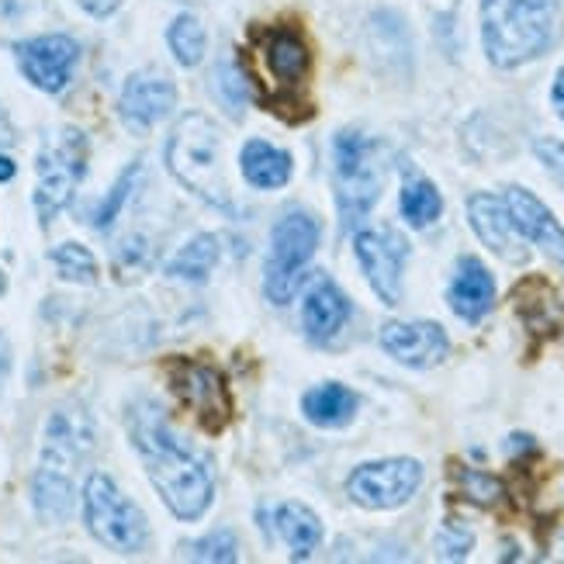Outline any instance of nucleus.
Segmentation results:
<instances>
[{"instance_id":"37","label":"nucleus","mask_w":564,"mask_h":564,"mask_svg":"<svg viewBox=\"0 0 564 564\" xmlns=\"http://www.w3.org/2000/svg\"><path fill=\"white\" fill-rule=\"evenodd\" d=\"M14 174H18L14 160H11V156H4V153H0V184H4V181H11Z\"/></svg>"},{"instance_id":"20","label":"nucleus","mask_w":564,"mask_h":564,"mask_svg":"<svg viewBox=\"0 0 564 564\" xmlns=\"http://www.w3.org/2000/svg\"><path fill=\"white\" fill-rule=\"evenodd\" d=\"M239 170H242V177H247V184H253L260 191H278L291 181L294 163L284 150H278V145L263 142V139H250L239 153Z\"/></svg>"},{"instance_id":"26","label":"nucleus","mask_w":564,"mask_h":564,"mask_svg":"<svg viewBox=\"0 0 564 564\" xmlns=\"http://www.w3.org/2000/svg\"><path fill=\"white\" fill-rule=\"evenodd\" d=\"M517 305H520L523 323L533 333H557V326H564V305L557 302V294L544 281H541V299H536V305L520 291H517Z\"/></svg>"},{"instance_id":"27","label":"nucleus","mask_w":564,"mask_h":564,"mask_svg":"<svg viewBox=\"0 0 564 564\" xmlns=\"http://www.w3.org/2000/svg\"><path fill=\"white\" fill-rule=\"evenodd\" d=\"M53 263H56L59 278H66L73 284H94L97 281V260L90 257L87 247H80V242H63V247H56Z\"/></svg>"},{"instance_id":"21","label":"nucleus","mask_w":564,"mask_h":564,"mask_svg":"<svg viewBox=\"0 0 564 564\" xmlns=\"http://www.w3.org/2000/svg\"><path fill=\"white\" fill-rule=\"evenodd\" d=\"M302 412L312 426H323V430H339L354 420L357 412V395L347 388V384H318L312 388L308 395L302 399Z\"/></svg>"},{"instance_id":"19","label":"nucleus","mask_w":564,"mask_h":564,"mask_svg":"<svg viewBox=\"0 0 564 564\" xmlns=\"http://www.w3.org/2000/svg\"><path fill=\"white\" fill-rule=\"evenodd\" d=\"M263 63H267V73H271L281 87H299L308 77L312 53L299 32L274 29L263 39Z\"/></svg>"},{"instance_id":"1","label":"nucleus","mask_w":564,"mask_h":564,"mask_svg":"<svg viewBox=\"0 0 564 564\" xmlns=\"http://www.w3.org/2000/svg\"><path fill=\"white\" fill-rule=\"evenodd\" d=\"M129 433L145 464V475L156 485L166 509L184 523L202 520L215 499V478H212L208 460L198 451H191L184 440L170 430L163 412L150 402H139L129 412Z\"/></svg>"},{"instance_id":"11","label":"nucleus","mask_w":564,"mask_h":564,"mask_svg":"<svg viewBox=\"0 0 564 564\" xmlns=\"http://www.w3.org/2000/svg\"><path fill=\"white\" fill-rule=\"evenodd\" d=\"M354 253L367 274V284L378 294L384 305L402 302V271L409 260V239L391 229V226H375L360 229L354 236Z\"/></svg>"},{"instance_id":"6","label":"nucleus","mask_w":564,"mask_h":564,"mask_svg":"<svg viewBox=\"0 0 564 564\" xmlns=\"http://www.w3.org/2000/svg\"><path fill=\"white\" fill-rule=\"evenodd\" d=\"M84 520L94 541L118 554H139L150 541V523L142 509L121 496L118 485L101 471H94L84 485Z\"/></svg>"},{"instance_id":"5","label":"nucleus","mask_w":564,"mask_h":564,"mask_svg":"<svg viewBox=\"0 0 564 564\" xmlns=\"http://www.w3.org/2000/svg\"><path fill=\"white\" fill-rule=\"evenodd\" d=\"M333 187L343 226L354 229L381 198L378 145L360 132H339L333 139Z\"/></svg>"},{"instance_id":"30","label":"nucleus","mask_w":564,"mask_h":564,"mask_svg":"<svg viewBox=\"0 0 564 564\" xmlns=\"http://www.w3.org/2000/svg\"><path fill=\"white\" fill-rule=\"evenodd\" d=\"M215 94L223 97V105H226L229 111H242V105L250 101V84H247V77L239 73V66H232V63H218V69H215Z\"/></svg>"},{"instance_id":"28","label":"nucleus","mask_w":564,"mask_h":564,"mask_svg":"<svg viewBox=\"0 0 564 564\" xmlns=\"http://www.w3.org/2000/svg\"><path fill=\"white\" fill-rule=\"evenodd\" d=\"M139 174H142V166L139 163H132L126 174L118 177V184L111 187V194L108 198L97 205V212H94V226L97 229H108L115 218H118V212H121V205L129 202V194H132V187H135V181H139Z\"/></svg>"},{"instance_id":"32","label":"nucleus","mask_w":564,"mask_h":564,"mask_svg":"<svg viewBox=\"0 0 564 564\" xmlns=\"http://www.w3.org/2000/svg\"><path fill=\"white\" fill-rule=\"evenodd\" d=\"M471 547H475V533L464 527V523L447 520L444 527H440V533H436V551H440V557L460 561V557L471 554Z\"/></svg>"},{"instance_id":"9","label":"nucleus","mask_w":564,"mask_h":564,"mask_svg":"<svg viewBox=\"0 0 564 564\" xmlns=\"http://www.w3.org/2000/svg\"><path fill=\"white\" fill-rule=\"evenodd\" d=\"M423 485V464L412 457H391V460H371L347 478V496L371 512L399 509L405 506Z\"/></svg>"},{"instance_id":"13","label":"nucleus","mask_w":564,"mask_h":564,"mask_svg":"<svg viewBox=\"0 0 564 564\" xmlns=\"http://www.w3.org/2000/svg\"><path fill=\"white\" fill-rule=\"evenodd\" d=\"M177 108V87L163 69H139L118 97V115L132 132H150Z\"/></svg>"},{"instance_id":"14","label":"nucleus","mask_w":564,"mask_h":564,"mask_svg":"<svg viewBox=\"0 0 564 564\" xmlns=\"http://www.w3.org/2000/svg\"><path fill=\"white\" fill-rule=\"evenodd\" d=\"M502 202H506V212L512 218V226H517V232L527 242H533V247H541L544 257L554 260L564 271V229L551 215V208L527 187H506Z\"/></svg>"},{"instance_id":"35","label":"nucleus","mask_w":564,"mask_h":564,"mask_svg":"<svg viewBox=\"0 0 564 564\" xmlns=\"http://www.w3.org/2000/svg\"><path fill=\"white\" fill-rule=\"evenodd\" d=\"M551 101L557 105V111L564 115V66L557 69V77H554V87H551Z\"/></svg>"},{"instance_id":"33","label":"nucleus","mask_w":564,"mask_h":564,"mask_svg":"<svg viewBox=\"0 0 564 564\" xmlns=\"http://www.w3.org/2000/svg\"><path fill=\"white\" fill-rule=\"evenodd\" d=\"M533 153H536V160L547 166V174L564 187V142H557V139H536Z\"/></svg>"},{"instance_id":"24","label":"nucleus","mask_w":564,"mask_h":564,"mask_svg":"<svg viewBox=\"0 0 564 564\" xmlns=\"http://www.w3.org/2000/svg\"><path fill=\"white\" fill-rule=\"evenodd\" d=\"M218 236H194L187 247L166 263V274L170 278H181V281H191V284H205L215 271L218 263Z\"/></svg>"},{"instance_id":"3","label":"nucleus","mask_w":564,"mask_h":564,"mask_svg":"<svg viewBox=\"0 0 564 564\" xmlns=\"http://www.w3.org/2000/svg\"><path fill=\"white\" fill-rule=\"evenodd\" d=\"M557 32V0H481V42L499 69L544 56Z\"/></svg>"},{"instance_id":"34","label":"nucleus","mask_w":564,"mask_h":564,"mask_svg":"<svg viewBox=\"0 0 564 564\" xmlns=\"http://www.w3.org/2000/svg\"><path fill=\"white\" fill-rule=\"evenodd\" d=\"M80 4H84L90 14H111V11L121 4V0H80Z\"/></svg>"},{"instance_id":"8","label":"nucleus","mask_w":564,"mask_h":564,"mask_svg":"<svg viewBox=\"0 0 564 564\" xmlns=\"http://www.w3.org/2000/svg\"><path fill=\"white\" fill-rule=\"evenodd\" d=\"M318 247V223L308 212H288L271 232V253L263 267V291L274 305H288L308 260Z\"/></svg>"},{"instance_id":"38","label":"nucleus","mask_w":564,"mask_h":564,"mask_svg":"<svg viewBox=\"0 0 564 564\" xmlns=\"http://www.w3.org/2000/svg\"><path fill=\"white\" fill-rule=\"evenodd\" d=\"M4 139H11V129H8V121H4V115H0V142Z\"/></svg>"},{"instance_id":"16","label":"nucleus","mask_w":564,"mask_h":564,"mask_svg":"<svg viewBox=\"0 0 564 564\" xmlns=\"http://www.w3.org/2000/svg\"><path fill=\"white\" fill-rule=\"evenodd\" d=\"M468 218H471L475 236L496 257H502L506 263H523L527 260V250L520 247L523 236L517 232V226H512L502 198H496V194H485V191L471 194V198H468Z\"/></svg>"},{"instance_id":"18","label":"nucleus","mask_w":564,"mask_h":564,"mask_svg":"<svg viewBox=\"0 0 564 564\" xmlns=\"http://www.w3.org/2000/svg\"><path fill=\"white\" fill-rule=\"evenodd\" d=\"M447 302L464 323H481L496 305V281L478 257H460L447 291Z\"/></svg>"},{"instance_id":"23","label":"nucleus","mask_w":564,"mask_h":564,"mask_svg":"<svg viewBox=\"0 0 564 564\" xmlns=\"http://www.w3.org/2000/svg\"><path fill=\"white\" fill-rule=\"evenodd\" d=\"M399 208L405 215V223L412 229H426L433 226L440 212H444V198H440V191L433 181H426L423 174H415L409 170L405 181H402V198H399Z\"/></svg>"},{"instance_id":"25","label":"nucleus","mask_w":564,"mask_h":564,"mask_svg":"<svg viewBox=\"0 0 564 564\" xmlns=\"http://www.w3.org/2000/svg\"><path fill=\"white\" fill-rule=\"evenodd\" d=\"M166 42H170V53L177 56L181 66H187V69L202 66L205 48H208V35H205V24L194 14H177L174 24H170V32H166Z\"/></svg>"},{"instance_id":"17","label":"nucleus","mask_w":564,"mask_h":564,"mask_svg":"<svg viewBox=\"0 0 564 564\" xmlns=\"http://www.w3.org/2000/svg\"><path fill=\"white\" fill-rule=\"evenodd\" d=\"M350 323V299L339 291V284L326 274L312 278L305 302H302V326L312 343H329L339 329Z\"/></svg>"},{"instance_id":"7","label":"nucleus","mask_w":564,"mask_h":564,"mask_svg":"<svg viewBox=\"0 0 564 564\" xmlns=\"http://www.w3.org/2000/svg\"><path fill=\"white\" fill-rule=\"evenodd\" d=\"M39 187H35V212L42 218V226H48L53 218L69 205L73 191L87 174V139L77 129H59L48 135V142L39 153Z\"/></svg>"},{"instance_id":"39","label":"nucleus","mask_w":564,"mask_h":564,"mask_svg":"<svg viewBox=\"0 0 564 564\" xmlns=\"http://www.w3.org/2000/svg\"><path fill=\"white\" fill-rule=\"evenodd\" d=\"M8 291V278H4V271H0V294Z\"/></svg>"},{"instance_id":"12","label":"nucleus","mask_w":564,"mask_h":564,"mask_svg":"<svg viewBox=\"0 0 564 564\" xmlns=\"http://www.w3.org/2000/svg\"><path fill=\"white\" fill-rule=\"evenodd\" d=\"M18 66L24 80L45 94H59L73 80V66L80 59V45L69 35H39L21 42L18 48Z\"/></svg>"},{"instance_id":"22","label":"nucleus","mask_w":564,"mask_h":564,"mask_svg":"<svg viewBox=\"0 0 564 564\" xmlns=\"http://www.w3.org/2000/svg\"><path fill=\"white\" fill-rule=\"evenodd\" d=\"M274 527L281 533V541L291 547L294 561L312 557V551L323 544V523H318L315 512L302 502H284L274 512Z\"/></svg>"},{"instance_id":"36","label":"nucleus","mask_w":564,"mask_h":564,"mask_svg":"<svg viewBox=\"0 0 564 564\" xmlns=\"http://www.w3.org/2000/svg\"><path fill=\"white\" fill-rule=\"evenodd\" d=\"M8 371H11V347H8L4 333H0V384H4Z\"/></svg>"},{"instance_id":"15","label":"nucleus","mask_w":564,"mask_h":564,"mask_svg":"<svg viewBox=\"0 0 564 564\" xmlns=\"http://www.w3.org/2000/svg\"><path fill=\"white\" fill-rule=\"evenodd\" d=\"M381 347L388 357H395L405 367H415V371H426V367H436L451 354V339L444 333V326L436 323H388L381 329Z\"/></svg>"},{"instance_id":"2","label":"nucleus","mask_w":564,"mask_h":564,"mask_svg":"<svg viewBox=\"0 0 564 564\" xmlns=\"http://www.w3.org/2000/svg\"><path fill=\"white\" fill-rule=\"evenodd\" d=\"M94 451V423L84 405L69 402L48 415L39 471L32 478V499L39 517L59 523L73 512L77 499V471Z\"/></svg>"},{"instance_id":"4","label":"nucleus","mask_w":564,"mask_h":564,"mask_svg":"<svg viewBox=\"0 0 564 564\" xmlns=\"http://www.w3.org/2000/svg\"><path fill=\"white\" fill-rule=\"evenodd\" d=\"M166 166L202 202L232 212V191L223 166V135L212 126V118L191 111L177 121L174 135L166 142Z\"/></svg>"},{"instance_id":"10","label":"nucleus","mask_w":564,"mask_h":564,"mask_svg":"<svg viewBox=\"0 0 564 564\" xmlns=\"http://www.w3.org/2000/svg\"><path fill=\"white\" fill-rule=\"evenodd\" d=\"M170 388L181 405L198 420L205 430L223 433L232 420V395L226 378L212 364L202 360H174L170 364Z\"/></svg>"},{"instance_id":"31","label":"nucleus","mask_w":564,"mask_h":564,"mask_svg":"<svg viewBox=\"0 0 564 564\" xmlns=\"http://www.w3.org/2000/svg\"><path fill=\"white\" fill-rule=\"evenodd\" d=\"M457 481H460V488H464V496H468L471 502H478V506H496V502L502 499V485H499V478L485 475V471L460 468V471H457Z\"/></svg>"},{"instance_id":"29","label":"nucleus","mask_w":564,"mask_h":564,"mask_svg":"<svg viewBox=\"0 0 564 564\" xmlns=\"http://www.w3.org/2000/svg\"><path fill=\"white\" fill-rule=\"evenodd\" d=\"M191 557L194 561H218V564L239 561V536L232 530H215V533L191 544Z\"/></svg>"}]
</instances>
